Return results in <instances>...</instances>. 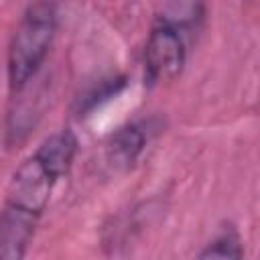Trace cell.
I'll use <instances>...</instances> for the list:
<instances>
[{
    "label": "cell",
    "instance_id": "1",
    "mask_svg": "<svg viewBox=\"0 0 260 260\" xmlns=\"http://www.w3.org/2000/svg\"><path fill=\"white\" fill-rule=\"evenodd\" d=\"M77 154V136L63 128L45 138L12 173L0 207V260L26 256L57 183Z\"/></svg>",
    "mask_w": 260,
    "mask_h": 260
},
{
    "label": "cell",
    "instance_id": "2",
    "mask_svg": "<svg viewBox=\"0 0 260 260\" xmlns=\"http://www.w3.org/2000/svg\"><path fill=\"white\" fill-rule=\"evenodd\" d=\"M207 14L205 0H165L156 12L142 51L144 81L154 87L181 75L189 45Z\"/></svg>",
    "mask_w": 260,
    "mask_h": 260
},
{
    "label": "cell",
    "instance_id": "3",
    "mask_svg": "<svg viewBox=\"0 0 260 260\" xmlns=\"http://www.w3.org/2000/svg\"><path fill=\"white\" fill-rule=\"evenodd\" d=\"M59 28L57 0H35L20 16L6 57L8 87L12 93L24 89L43 69Z\"/></svg>",
    "mask_w": 260,
    "mask_h": 260
},
{
    "label": "cell",
    "instance_id": "4",
    "mask_svg": "<svg viewBox=\"0 0 260 260\" xmlns=\"http://www.w3.org/2000/svg\"><path fill=\"white\" fill-rule=\"evenodd\" d=\"M150 134L148 122H128L120 126L106 142V165L116 173L130 171L146 150Z\"/></svg>",
    "mask_w": 260,
    "mask_h": 260
},
{
    "label": "cell",
    "instance_id": "5",
    "mask_svg": "<svg viewBox=\"0 0 260 260\" xmlns=\"http://www.w3.org/2000/svg\"><path fill=\"white\" fill-rule=\"evenodd\" d=\"M197 256L199 258H236V260H240L244 256V248H242V238H240L238 230L234 225L221 228Z\"/></svg>",
    "mask_w": 260,
    "mask_h": 260
},
{
    "label": "cell",
    "instance_id": "6",
    "mask_svg": "<svg viewBox=\"0 0 260 260\" xmlns=\"http://www.w3.org/2000/svg\"><path fill=\"white\" fill-rule=\"evenodd\" d=\"M124 87H126V77H122V75L102 79L98 85H93L91 89H87V91L79 98V104H77L79 116H85V114L93 112L95 108H100L104 102H110V100L116 98Z\"/></svg>",
    "mask_w": 260,
    "mask_h": 260
}]
</instances>
